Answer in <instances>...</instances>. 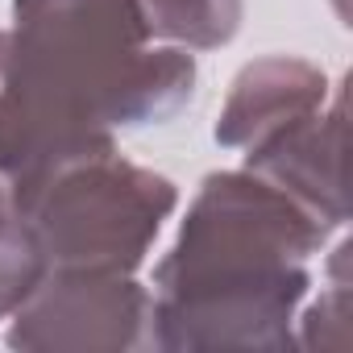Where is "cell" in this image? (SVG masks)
Wrapping results in <instances>:
<instances>
[{"instance_id": "6da1fadb", "label": "cell", "mask_w": 353, "mask_h": 353, "mask_svg": "<svg viewBox=\"0 0 353 353\" xmlns=\"http://www.w3.org/2000/svg\"><path fill=\"white\" fill-rule=\"evenodd\" d=\"M196 54L154 46L137 0H13L0 54L5 183L17 212L117 129L158 125L196 92Z\"/></svg>"}, {"instance_id": "7a4b0ae2", "label": "cell", "mask_w": 353, "mask_h": 353, "mask_svg": "<svg viewBox=\"0 0 353 353\" xmlns=\"http://www.w3.org/2000/svg\"><path fill=\"white\" fill-rule=\"evenodd\" d=\"M332 229L254 170H212L154 266V349H295L312 258Z\"/></svg>"}, {"instance_id": "3957f363", "label": "cell", "mask_w": 353, "mask_h": 353, "mask_svg": "<svg viewBox=\"0 0 353 353\" xmlns=\"http://www.w3.org/2000/svg\"><path fill=\"white\" fill-rule=\"evenodd\" d=\"M174 208L179 188L112 145L59 170L21 216L50 270L137 274Z\"/></svg>"}, {"instance_id": "277c9868", "label": "cell", "mask_w": 353, "mask_h": 353, "mask_svg": "<svg viewBox=\"0 0 353 353\" xmlns=\"http://www.w3.org/2000/svg\"><path fill=\"white\" fill-rule=\"evenodd\" d=\"M9 349L21 353H125L150 349V287L133 274L50 270L9 316Z\"/></svg>"}, {"instance_id": "5b68a950", "label": "cell", "mask_w": 353, "mask_h": 353, "mask_svg": "<svg viewBox=\"0 0 353 353\" xmlns=\"http://www.w3.org/2000/svg\"><path fill=\"white\" fill-rule=\"evenodd\" d=\"M341 154H345V96L332 92L324 108L283 125L279 133L262 137L245 150V170L262 174L266 183L287 192L312 216H320L332 233L345 225V179H341Z\"/></svg>"}, {"instance_id": "8992f818", "label": "cell", "mask_w": 353, "mask_h": 353, "mask_svg": "<svg viewBox=\"0 0 353 353\" xmlns=\"http://www.w3.org/2000/svg\"><path fill=\"white\" fill-rule=\"evenodd\" d=\"M328 96H332L328 75L320 67H312L307 59H295V54L254 59L233 79L212 137H216V145L250 150L262 137L279 133L283 125L324 108Z\"/></svg>"}, {"instance_id": "52a82bcc", "label": "cell", "mask_w": 353, "mask_h": 353, "mask_svg": "<svg viewBox=\"0 0 353 353\" xmlns=\"http://www.w3.org/2000/svg\"><path fill=\"white\" fill-rule=\"evenodd\" d=\"M154 42L183 50H216L237 38L245 0H137Z\"/></svg>"}, {"instance_id": "ba28073f", "label": "cell", "mask_w": 353, "mask_h": 353, "mask_svg": "<svg viewBox=\"0 0 353 353\" xmlns=\"http://www.w3.org/2000/svg\"><path fill=\"white\" fill-rule=\"evenodd\" d=\"M50 274L46 254L26 216L0 212V320H9Z\"/></svg>"}, {"instance_id": "9c48e42d", "label": "cell", "mask_w": 353, "mask_h": 353, "mask_svg": "<svg viewBox=\"0 0 353 353\" xmlns=\"http://www.w3.org/2000/svg\"><path fill=\"white\" fill-rule=\"evenodd\" d=\"M345 254H349V241H341L332 250V262H328V287L320 291V299L295 316L299 332H295V345L299 349H345L349 341V274H345Z\"/></svg>"}]
</instances>
